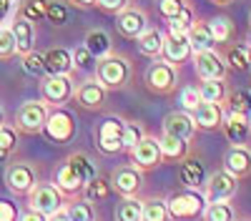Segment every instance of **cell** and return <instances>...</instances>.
Returning <instances> with one entry per match:
<instances>
[{"label":"cell","mask_w":251,"mask_h":221,"mask_svg":"<svg viewBox=\"0 0 251 221\" xmlns=\"http://www.w3.org/2000/svg\"><path fill=\"white\" fill-rule=\"evenodd\" d=\"M93 78L106 88V91H121L131 83L133 78V63L121 53H108L96 60V73Z\"/></svg>","instance_id":"cell-1"},{"label":"cell","mask_w":251,"mask_h":221,"mask_svg":"<svg viewBox=\"0 0 251 221\" xmlns=\"http://www.w3.org/2000/svg\"><path fill=\"white\" fill-rule=\"evenodd\" d=\"M75 133H78V121H75L73 111L66 106H50L43 136L55 146H66L75 138Z\"/></svg>","instance_id":"cell-2"},{"label":"cell","mask_w":251,"mask_h":221,"mask_svg":"<svg viewBox=\"0 0 251 221\" xmlns=\"http://www.w3.org/2000/svg\"><path fill=\"white\" fill-rule=\"evenodd\" d=\"M166 206H169L171 221H191L203 214L206 196L201 189H181L166 198Z\"/></svg>","instance_id":"cell-3"},{"label":"cell","mask_w":251,"mask_h":221,"mask_svg":"<svg viewBox=\"0 0 251 221\" xmlns=\"http://www.w3.org/2000/svg\"><path fill=\"white\" fill-rule=\"evenodd\" d=\"M143 86L156 96H171L178 88V66L163 58H156L143 73Z\"/></svg>","instance_id":"cell-4"},{"label":"cell","mask_w":251,"mask_h":221,"mask_svg":"<svg viewBox=\"0 0 251 221\" xmlns=\"http://www.w3.org/2000/svg\"><path fill=\"white\" fill-rule=\"evenodd\" d=\"M48 113H50V106L46 103L43 98L40 100H25V103L18 106L13 126L18 128V133H23V136H38V133H43V128H46Z\"/></svg>","instance_id":"cell-5"},{"label":"cell","mask_w":251,"mask_h":221,"mask_svg":"<svg viewBox=\"0 0 251 221\" xmlns=\"http://www.w3.org/2000/svg\"><path fill=\"white\" fill-rule=\"evenodd\" d=\"M3 181L13 196H30V191L38 186V169L28 161H13L5 166Z\"/></svg>","instance_id":"cell-6"},{"label":"cell","mask_w":251,"mask_h":221,"mask_svg":"<svg viewBox=\"0 0 251 221\" xmlns=\"http://www.w3.org/2000/svg\"><path fill=\"white\" fill-rule=\"evenodd\" d=\"M121 133H123V118H118V116L103 118L100 123L96 126V148L103 156H118V153H123Z\"/></svg>","instance_id":"cell-7"},{"label":"cell","mask_w":251,"mask_h":221,"mask_svg":"<svg viewBox=\"0 0 251 221\" xmlns=\"http://www.w3.org/2000/svg\"><path fill=\"white\" fill-rule=\"evenodd\" d=\"M40 98L46 100L48 106H66L73 98L75 83L73 75H40Z\"/></svg>","instance_id":"cell-8"},{"label":"cell","mask_w":251,"mask_h":221,"mask_svg":"<svg viewBox=\"0 0 251 221\" xmlns=\"http://www.w3.org/2000/svg\"><path fill=\"white\" fill-rule=\"evenodd\" d=\"M111 189L121 196V198H138L143 191V171H138L133 164L126 166H116L111 171Z\"/></svg>","instance_id":"cell-9"},{"label":"cell","mask_w":251,"mask_h":221,"mask_svg":"<svg viewBox=\"0 0 251 221\" xmlns=\"http://www.w3.org/2000/svg\"><path fill=\"white\" fill-rule=\"evenodd\" d=\"M131 156V164L138 169V171H153L163 164V156H161V144H158V138L151 136V133H146L138 144L128 151Z\"/></svg>","instance_id":"cell-10"},{"label":"cell","mask_w":251,"mask_h":221,"mask_svg":"<svg viewBox=\"0 0 251 221\" xmlns=\"http://www.w3.org/2000/svg\"><path fill=\"white\" fill-rule=\"evenodd\" d=\"M201 191L206 196V204L208 201H231L239 191V178L231 176L226 169H219L206 176V184Z\"/></svg>","instance_id":"cell-11"},{"label":"cell","mask_w":251,"mask_h":221,"mask_svg":"<svg viewBox=\"0 0 251 221\" xmlns=\"http://www.w3.org/2000/svg\"><path fill=\"white\" fill-rule=\"evenodd\" d=\"M28 206L40 211V214H46V216H50V214H55V211H60L63 206H66V196L55 189L53 181H43V184L38 181V186L28 196Z\"/></svg>","instance_id":"cell-12"},{"label":"cell","mask_w":251,"mask_h":221,"mask_svg":"<svg viewBox=\"0 0 251 221\" xmlns=\"http://www.w3.org/2000/svg\"><path fill=\"white\" fill-rule=\"evenodd\" d=\"M194 68H196L199 80H226L228 75V66L216 48L194 53Z\"/></svg>","instance_id":"cell-13"},{"label":"cell","mask_w":251,"mask_h":221,"mask_svg":"<svg viewBox=\"0 0 251 221\" xmlns=\"http://www.w3.org/2000/svg\"><path fill=\"white\" fill-rule=\"evenodd\" d=\"M106 98H108V91L103 88L96 78H88V80H83V83L75 86L71 100L83 111H100L106 106Z\"/></svg>","instance_id":"cell-14"},{"label":"cell","mask_w":251,"mask_h":221,"mask_svg":"<svg viewBox=\"0 0 251 221\" xmlns=\"http://www.w3.org/2000/svg\"><path fill=\"white\" fill-rule=\"evenodd\" d=\"M146 28H149V15H146V10H141L136 5L126 8L116 15V30L126 40H136Z\"/></svg>","instance_id":"cell-15"},{"label":"cell","mask_w":251,"mask_h":221,"mask_svg":"<svg viewBox=\"0 0 251 221\" xmlns=\"http://www.w3.org/2000/svg\"><path fill=\"white\" fill-rule=\"evenodd\" d=\"M196 121L191 113H186V111H171L169 116L163 118V123H161V133H169V136H176V138H183L191 144L194 136H196Z\"/></svg>","instance_id":"cell-16"},{"label":"cell","mask_w":251,"mask_h":221,"mask_svg":"<svg viewBox=\"0 0 251 221\" xmlns=\"http://www.w3.org/2000/svg\"><path fill=\"white\" fill-rule=\"evenodd\" d=\"M161 58L169 60V63H174V66H181V63H186L188 58H194V48H191V43H188V35H183V33H166Z\"/></svg>","instance_id":"cell-17"},{"label":"cell","mask_w":251,"mask_h":221,"mask_svg":"<svg viewBox=\"0 0 251 221\" xmlns=\"http://www.w3.org/2000/svg\"><path fill=\"white\" fill-rule=\"evenodd\" d=\"M224 169L236 176L239 181L251 176V146L239 144V146H228L224 153Z\"/></svg>","instance_id":"cell-18"},{"label":"cell","mask_w":251,"mask_h":221,"mask_svg":"<svg viewBox=\"0 0 251 221\" xmlns=\"http://www.w3.org/2000/svg\"><path fill=\"white\" fill-rule=\"evenodd\" d=\"M221 131H224V136L228 138L231 146L246 144L251 138V121H249V116H241V113H226Z\"/></svg>","instance_id":"cell-19"},{"label":"cell","mask_w":251,"mask_h":221,"mask_svg":"<svg viewBox=\"0 0 251 221\" xmlns=\"http://www.w3.org/2000/svg\"><path fill=\"white\" fill-rule=\"evenodd\" d=\"M191 116L196 121V128L199 131H221L226 108H224V103H203V100H201L199 108Z\"/></svg>","instance_id":"cell-20"},{"label":"cell","mask_w":251,"mask_h":221,"mask_svg":"<svg viewBox=\"0 0 251 221\" xmlns=\"http://www.w3.org/2000/svg\"><path fill=\"white\" fill-rule=\"evenodd\" d=\"M8 28L13 30L15 46H18V55H28V53L35 50V23L25 20L23 15H15Z\"/></svg>","instance_id":"cell-21"},{"label":"cell","mask_w":251,"mask_h":221,"mask_svg":"<svg viewBox=\"0 0 251 221\" xmlns=\"http://www.w3.org/2000/svg\"><path fill=\"white\" fill-rule=\"evenodd\" d=\"M43 66L48 75H73L75 63H73V53L66 48H50L43 53Z\"/></svg>","instance_id":"cell-22"},{"label":"cell","mask_w":251,"mask_h":221,"mask_svg":"<svg viewBox=\"0 0 251 221\" xmlns=\"http://www.w3.org/2000/svg\"><path fill=\"white\" fill-rule=\"evenodd\" d=\"M178 184L183 189H203L206 184V169L199 158H183L178 164Z\"/></svg>","instance_id":"cell-23"},{"label":"cell","mask_w":251,"mask_h":221,"mask_svg":"<svg viewBox=\"0 0 251 221\" xmlns=\"http://www.w3.org/2000/svg\"><path fill=\"white\" fill-rule=\"evenodd\" d=\"M53 184H55V189L66 196V198H75V196H83V181L75 176V171L63 161V164L55 169V173H53Z\"/></svg>","instance_id":"cell-24"},{"label":"cell","mask_w":251,"mask_h":221,"mask_svg":"<svg viewBox=\"0 0 251 221\" xmlns=\"http://www.w3.org/2000/svg\"><path fill=\"white\" fill-rule=\"evenodd\" d=\"M158 144H161V156H163L166 164H181L183 158L191 156V144H188V141H183V138L161 133Z\"/></svg>","instance_id":"cell-25"},{"label":"cell","mask_w":251,"mask_h":221,"mask_svg":"<svg viewBox=\"0 0 251 221\" xmlns=\"http://www.w3.org/2000/svg\"><path fill=\"white\" fill-rule=\"evenodd\" d=\"M163 38H166V33H163L161 28H146V30L136 38V48H138V53H141L143 58L156 60V58H161V53H163Z\"/></svg>","instance_id":"cell-26"},{"label":"cell","mask_w":251,"mask_h":221,"mask_svg":"<svg viewBox=\"0 0 251 221\" xmlns=\"http://www.w3.org/2000/svg\"><path fill=\"white\" fill-rule=\"evenodd\" d=\"M224 60H226L228 71L249 73V68H251V48L246 43H226Z\"/></svg>","instance_id":"cell-27"},{"label":"cell","mask_w":251,"mask_h":221,"mask_svg":"<svg viewBox=\"0 0 251 221\" xmlns=\"http://www.w3.org/2000/svg\"><path fill=\"white\" fill-rule=\"evenodd\" d=\"M188 43H191L194 53H201V50H214L216 48V40L208 30V23L206 20H194V25L188 28Z\"/></svg>","instance_id":"cell-28"},{"label":"cell","mask_w":251,"mask_h":221,"mask_svg":"<svg viewBox=\"0 0 251 221\" xmlns=\"http://www.w3.org/2000/svg\"><path fill=\"white\" fill-rule=\"evenodd\" d=\"M83 46L88 48V53H91L96 60L103 58V55H108V53H113V40H111V35L103 30V28L88 30V33H86V40H83Z\"/></svg>","instance_id":"cell-29"},{"label":"cell","mask_w":251,"mask_h":221,"mask_svg":"<svg viewBox=\"0 0 251 221\" xmlns=\"http://www.w3.org/2000/svg\"><path fill=\"white\" fill-rule=\"evenodd\" d=\"M68 214L71 221H98V211H96V204L88 201L86 196H75V198H68V204L63 206Z\"/></svg>","instance_id":"cell-30"},{"label":"cell","mask_w":251,"mask_h":221,"mask_svg":"<svg viewBox=\"0 0 251 221\" xmlns=\"http://www.w3.org/2000/svg\"><path fill=\"white\" fill-rule=\"evenodd\" d=\"M66 164H68V166L75 171V176L83 181V186H86L91 178H96V176H98V169H96V164H93V161H91L86 153H83V151H73V153L66 158Z\"/></svg>","instance_id":"cell-31"},{"label":"cell","mask_w":251,"mask_h":221,"mask_svg":"<svg viewBox=\"0 0 251 221\" xmlns=\"http://www.w3.org/2000/svg\"><path fill=\"white\" fill-rule=\"evenodd\" d=\"M141 221H171L166 198H158V196L141 198Z\"/></svg>","instance_id":"cell-32"},{"label":"cell","mask_w":251,"mask_h":221,"mask_svg":"<svg viewBox=\"0 0 251 221\" xmlns=\"http://www.w3.org/2000/svg\"><path fill=\"white\" fill-rule=\"evenodd\" d=\"M224 108H226V113L251 116V91H246V88H228Z\"/></svg>","instance_id":"cell-33"},{"label":"cell","mask_w":251,"mask_h":221,"mask_svg":"<svg viewBox=\"0 0 251 221\" xmlns=\"http://www.w3.org/2000/svg\"><path fill=\"white\" fill-rule=\"evenodd\" d=\"M201 219L203 221H236L239 214L231 201H208Z\"/></svg>","instance_id":"cell-34"},{"label":"cell","mask_w":251,"mask_h":221,"mask_svg":"<svg viewBox=\"0 0 251 221\" xmlns=\"http://www.w3.org/2000/svg\"><path fill=\"white\" fill-rule=\"evenodd\" d=\"M196 88H199V96L203 103H224L228 96L226 80H201Z\"/></svg>","instance_id":"cell-35"},{"label":"cell","mask_w":251,"mask_h":221,"mask_svg":"<svg viewBox=\"0 0 251 221\" xmlns=\"http://www.w3.org/2000/svg\"><path fill=\"white\" fill-rule=\"evenodd\" d=\"M208 30H211L214 40H216V46L219 43H231L234 35H236V25H234V20L231 18H226V15H219L214 20H208Z\"/></svg>","instance_id":"cell-36"},{"label":"cell","mask_w":251,"mask_h":221,"mask_svg":"<svg viewBox=\"0 0 251 221\" xmlns=\"http://www.w3.org/2000/svg\"><path fill=\"white\" fill-rule=\"evenodd\" d=\"M111 181L108 178H103L100 173L96 178H91L86 186H83V196H86L88 201H93V204H100V201H106L108 194H111Z\"/></svg>","instance_id":"cell-37"},{"label":"cell","mask_w":251,"mask_h":221,"mask_svg":"<svg viewBox=\"0 0 251 221\" xmlns=\"http://www.w3.org/2000/svg\"><path fill=\"white\" fill-rule=\"evenodd\" d=\"M143 136H146V128L141 123H136V121H123V133H121L123 153H128Z\"/></svg>","instance_id":"cell-38"},{"label":"cell","mask_w":251,"mask_h":221,"mask_svg":"<svg viewBox=\"0 0 251 221\" xmlns=\"http://www.w3.org/2000/svg\"><path fill=\"white\" fill-rule=\"evenodd\" d=\"M46 3L48 0H23L18 8V15H23L30 23H40V20H46Z\"/></svg>","instance_id":"cell-39"},{"label":"cell","mask_w":251,"mask_h":221,"mask_svg":"<svg viewBox=\"0 0 251 221\" xmlns=\"http://www.w3.org/2000/svg\"><path fill=\"white\" fill-rule=\"evenodd\" d=\"M116 221H141V198H121L116 206Z\"/></svg>","instance_id":"cell-40"},{"label":"cell","mask_w":251,"mask_h":221,"mask_svg":"<svg viewBox=\"0 0 251 221\" xmlns=\"http://www.w3.org/2000/svg\"><path fill=\"white\" fill-rule=\"evenodd\" d=\"M46 20H48L50 25H55V28L66 25V20H68V8H66V3L48 0V3H46Z\"/></svg>","instance_id":"cell-41"},{"label":"cell","mask_w":251,"mask_h":221,"mask_svg":"<svg viewBox=\"0 0 251 221\" xmlns=\"http://www.w3.org/2000/svg\"><path fill=\"white\" fill-rule=\"evenodd\" d=\"M18 141H20V133H18V128L13 123H3V126H0V148L13 156L18 151Z\"/></svg>","instance_id":"cell-42"},{"label":"cell","mask_w":251,"mask_h":221,"mask_svg":"<svg viewBox=\"0 0 251 221\" xmlns=\"http://www.w3.org/2000/svg\"><path fill=\"white\" fill-rule=\"evenodd\" d=\"M194 20H196V13H194V5H188L178 18H171L169 20V33H188V28L194 25Z\"/></svg>","instance_id":"cell-43"},{"label":"cell","mask_w":251,"mask_h":221,"mask_svg":"<svg viewBox=\"0 0 251 221\" xmlns=\"http://www.w3.org/2000/svg\"><path fill=\"white\" fill-rule=\"evenodd\" d=\"M20 66H23L25 73L30 75H46V66H43V53H28V55H20Z\"/></svg>","instance_id":"cell-44"},{"label":"cell","mask_w":251,"mask_h":221,"mask_svg":"<svg viewBox=\"0 0 251 221\" xmlns=\"http://www.w3.org/2000/svg\"><path fill=\"white\" fill-rule=\"evenodd\" d=\"M18 55V46L10 28H0V60H13Z\"/></svg>","instance_id":"cell-45"},{"label":"cell","mask_w":251,"mask_h":221,"mask_svg":"<svg viewBox=\"0 0 251 221\" xmlns=\"http://www.w3.org/2000/svg\"><path fill=\"white\" fill-rule=\"evenodd\" d=\"M188 5V0H158V13L166 18V20H171V18H178Z\"/></svg>","instance_id":"cell-46"},{"label":"cell","mask_w":251,"mask_h":221,"mask_svg":"<svg viewBox=\"0 0 251 221\" xmlns=\"http://www.w3.org/2000/svg\"><path fill=\"white\" fill-rule=\"evenodd\" d=\"M178 103H181V111L194 113V111L199 108V103H201L199 88H196V86H186V88L181 91V96H178Z\"/></svg>","instance_id":"cell-47"},{"label":"cell","mask_w":251,"mask_h":221,"mask_svg":"<svg viewBox=\"0 0 251 221\" xmlns=\"http://www.w3.org/2000/svg\"><path fill=\"white\" fill-rule=\"evenodd\" d=\"M131 5H133L131 0H96V8L106 15H118L121 10L131 8Z\"/></svg>","instance_id":"cell-48"},{"label":"cell","mask_w":251,"mask_h":221,"mask_svg":"<svg viewBox=\"0 0 251 221\" xmlns=\"http://www.w3.org/2000/svg\"><path fill=\"white\" fill-rule=\"evenodd\" d=\"M18 216H20V209L15 201L0 198V221H18Z\"/></svg>","instance_id":"cell-49"},{"label":"cell","mask_w":251,"mask_h":221,"mask_svg":"<svg viewBox=\"0 0 251 221\" xmlns=\"http://www.w3.org/2000/svg\"><path fill=\"white\" fill-rule=\"evenodd\" d=\"M73 53V63H75V68H80V66H88V63H96V58L88 53V48L86 46H78L75 50H71Z\"/></svg>","instance_id":"cell-50"},{"label":"cell","mask_w":251,"mask_h":221,"mask_svg":"<svg viewBox=\"0 0 251 221\" xmlns=\"http://www.w3.org/2000/svg\"><path fill=\"white\" fill-rule=\"evenodd\" d=\"M18 221H48V216L46 214H40V211H35V209H25V211H20V216H18Z\"/></svg>","instance_id":"cell-51"},{"label":"cell","mask_w":251,"mask_h":221,"mask_svg":"<svg viewBox=\"0 0 251 221\" xmlns=\"http://www.w3.org/2000/svg\"><path fill=\"white\" fill-rule=\"evenodd\" d=\"M68 5H73V8H80V10H86V8H93V5H96V0H68Z\"/></svg>","instance_id":"cell-52"},{"label":"cell","mask_w":251,"mask_h":221,"mask_svg":"<svg viewBox=\"0 0 251 221\" xmlns=\"http://www.w3.org/2000/svg\"><path fill=\"white\" fill-rule=\"evenodd\" d=\"M48 221H71V219H68V214H66V209H60V211H55V214H50V216H48Z\"/></svg>","instance_id":"cell-53"},{"label":"cell","mask_w":251,"mask_h":221,"mask_svg":"<svg viewBox=\"0 0 251 221\" xmlns=\"http://www.w3.org/2000/svg\"><path fill=\"white\" fill-rule=\"evenodd\" d=\"M10 10H13V8H10V5L5 3V0H0V23H3V20H5L8 15H10Z\"/></svg>","instance_id":"cell-54"},{"label":"cell","mask_w":251,"mask_h":221,"mask_svg":"<svg viewBox=\"0 0 251 221\" xmlns=\"http://www.w3.org/2000/svg\"><path fill=\"white\" fill-rule=\"evenodd\" d=\"M211 5H216V8H226V5H231L234 0H208Z\"/></svg>","instance_id":"cell-55"},{"label":"cell","mask_w":251,"mask_h":221,"mask_svg":"<svg viewBox=\"0 0 251 221\" xmlns=\"http://www.w3.org/2000/svg\"><path fill=\"white\" fill-rule=\"evenodd\" d=\"M8 158H10V153H8V151H3V148H0V164H5Z\"/></svg>","instance_id":"cell-56"},{"label":"cell","mask_w":251,"mask_h":221,"mask_svg":"<svg viewBox=\"0 0 251 221\" xmlns=\"http://www.w3.org/2000/svg\"><path fill=\"white\" fill-rule=\"evenodd\" d=\"M3 123H5V108L0 106V126H3Z\"/></svg>","instance_id":"cell-57"},{"label":"cell","mask_w":251,"mask_h":221,"mask_svg":"<svg viewBox=\"0 0 251 221\" xmlns=\"http://www.w3.org/2000/svg\"><path fill=\"white\" fill-rule=\"evenodd\" d=\"M5 3H8L10 8H18V5H20V0H5Z\"/></svg>","instance_id":"cell-58"},{"label":"cell","mask_w":251,"mask_h":221,"mask_svg":"<svg viewBox=\"0 0 251 221\" xmlns=\"http://www.w3.org/2000/svg\"><path fill=\"white\" fill-rule=\"evenodd\" d=\"M246 46L251 48V33H249V38H246Z\"/></svg>","instance_id":"cell-59"},{"label":"cell","mask_w":251,"mask_h":221,"mask_svg":"<svg viewBox=\"0 0 251 221\" xmlns=\"http://www.w3.org/2000/svg\"><path fill=\"white\" fill-rule=\"evenodd\" d=\"M249 28H251V10H249Z\"/></svg>","instance_id":"cell-60"},{"label":"cell","mask_w":251,"mask_h":221,"mask_svg":"<svg viewBox=\"0 0 251 221\" xmlns=\"http://www.w3.org/2000/svg\"><path fill=\"white\" fill-rule=\"evenodd\" d=\"M236 221H251V219H236Z\"/></svg>","instance_id":"cell-61"},{"label":"cell","mask_w":251,"mask_h":221,"mask_svg":"<svg viewBox=\"0 0 251 221\" xmlns=\"http://www.w3.org/2000/svg\"><path fill=\"white\" fill-rule=\"evenodd\" d=\"M249 75H251V68H249Z\"/></svg>","instance_id":"cell-62"},{"label":"cell","mask_w":251,"mask_h":221,"mask_svg":"<svg viewBox=\"0 0 251 221\" xmlns=\"http://www.w3.org/2000/svg\"><path fill=\"white\" fill-rule=\"evenodd\" d=\"M249 121H251V116H249Z\"/></svg>","instance_id":"cell-63"}]
</instances>
